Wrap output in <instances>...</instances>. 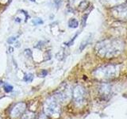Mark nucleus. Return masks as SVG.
Listing matches in <instances>:
<instances>
[{
    "label": "nucleus",
    "mask_w": 127,
    "mask_h": 119,
    "mask_svg": "<svg viewBox=\"0 0 127 119\" xmlns=\"http://www.w3.org/2000/svg\"><path fill=\"white\" fill-rule=\"evenodd\" d=\"M23 79L27 83H30L33 81V75L31 73H28L25 75V77H24Z\"/></svg>",
    "instance_id": "10"
},
{
    "label": "nucleus",
    "mask_w": 127,
    "mask_h": 119,
    "mask_svg": "<svg viewBox=\"0 0 127 119\" xmlns=\"http://www.w3.org/2000/svg\"><path fill=\"white\" fill-rule=\"evenodd\" d=\"M78 34H79V33H76V34H75V35L74 36V37H72V39H71V41H70L69 42H67V45H72L73 41H75V39L77 37Z\"/></svg>",
    "instance_id": "15"
},
{
    "label": "nucleus",
    "mask_w": 127,
    "mask_h": 119,
    "mask_svg": "<svg viewBox=\"0 0 127 119\" xmlns=\"http://www.w3.org/2000/svg\"><path fill=\"white\" fill-rule=\"evenodd\" d=\"M73 100L75 106H82L86 102V90L80 85L76 86L73 90L72 92Z\"/></svg>",
    "instance_id": "5"
},
{
    "label": "nucleus",
    "mask_w": 127,
    "mask_h": 119,
    "mask_svg": "<svg viewBox=\"0 0 127 119\" xmlns=\"http://www.w3.org/2000/svg\"><path fill=\"white\" fill-rule=\"evenodd\" d=\"M47 74H48V71H45V70L42 71H41V75H42L41 77H45Z\"/></svg>",
    "instance_id": "18"
},
{
    "label": "nucleus",
    "mask_w": 127,
    "mask_h": 119,
    "mask_svg": "<svg viewBox=\"0 0 127 119\" xmlns=\"http://www.w3.org/2000/svg\"><path fill=\"white\" fill-rule=\"evenodd\" d=\"M68 26L71 29H75L79 26V22L75 18H71L68 21Z\"/></svg>",
    "instance_id": "9"
},
{
    "label": "nucleus",
    "mask_w": 127,
    "mask_h": 119,
    "mask_svg": "<svg viewBox=\"0 0 127 119\" xmlns=\"http://www.w3.org/2000/svg\"><path fill=\"white\" fill-rule=\"evenodd\" d=\"M22 119H34V114L32 112H28L24 115Z\"/></svg>",
    "instance_id": "11"
},
{
    "label": "nucleus",
    "mask_w": 127,
    "mask_h": 119,
    "mask_svg": "<svg viewBox=\"0 0 127 119\" xmlns=\"http://www.w3.org/2000/svg\"><path fill=\"white\" fill-rule=\"evenodd\" d=\"M4 90L6 92H10L13 90V87H12L9 83H4Z\"/></svg>",
    "instance_id": "12"
},
{
    "label": "nucleus",
    "mask_w": 127,
    "mask_h": 119,
    "mask_svg": "<svg viewBox=\"0 0 127 119\" xmlns=\"http://www.w3.org/2000/svg\"><path fill=\"white\" fill-rule=\"evenodd\" d=\"M71 95L70 86L67 83H64L56 91L53 96L57 99L59 102H66Z\"/></svg>",
    "instance_id": "4"
},
{
    "label": "nucleus",
    "mask_w": 127,
    "mask_h": 119,
    "mask_svg": "<svg viewBox=\"0 0 127 119\" xmlns=\"http://www.w3.org/2000/svg\"><path fill=\"white\" fill-rule=\"evenodd\" d=\"M38 119H48V118H47V116H46L45 114H41L39 116V118Z\"/></svg>",
    "instance_id": "16"
},
{
    "label": "nucleus",
    "mask_w": 127,
    "mask_h": 119,
    "mask_svg": "<svg viewBox=\"0 0 127 119\" xmlns=\"http://www.w3.org/2000/svg\"><path fill=\"white\" fill-rule=\"evenodd\" d=\"M110 87L109 85L107 84H102V87L99 88V92L101 94H102V96H106L110 94Z\"/></svg>",
    "instance_id": "8"
},
{
    "label": "nucleus",
    "mask_w": 127,
    "mask_h": 119,
    "mask_svg": "<svg viewBox=\"0 0 127 119\" xmlns=\"http://www.w3.org/2000/svg\"><path fill=\"white\" fill-rule=\"evenodd\" d=\"M30 1H31V2H35L36 0H30Z\"/></svg>",
    "instance_id": "20"
},
{
    "label": "nucleus",
    "mask_w": 127,
    "mask_h": 119,
    "mask_svg": "<svg viewBox=\"0 0 127 119\" xmlns=\"http://www.w3.org/2000/svg\"><path fill=\"white\" fill-rule=\"evenodd\" d=\"M15 40H16L15 37H10L9 39H8V41H8V43H10V44H11V43H13V42L15 41Z\"/></svg>",
    "instance_id": "17"
},
{
    "label": "nucleus",
    "mask_w": 127,
    "mask_h": 119,
    "mask_svg": "<svg viewBox=\"0 0 127 119\" xmlns=\"http://www.w3.org/2000/svg\"><path fill=\"white\" fill-rule=\"evenodd\" d=\"M0 119H1V118H0Z\"/></svg>",
    "instance_id": "21"
},
{
    "label": "nucleus",
    "mask_w": 127,
    "mask_h": 119,
    "mask_svg": "<svg viewBox=\"0 0 127 119\" xmlns=\"http://www.w3.org/2000/svg\"><path fill=\"white\" fill-rule=\"evenodd\" d=\"M87 43H88V40H87V41H86L82 42L80 47H79V49H80V50H83V49H84V48L86 47V45H87Z\"/></svg>",
    "instance_id": "14"
},
{
    "label": "nucleus",
    "mask_w": 127,
    "mask_h": 119,
    "mask_svg": "<svg viewBox=\"0 0 127 119\" xmlns=\"http://www.w3.org/2000/svg\"><path fill=\"white\" fill-rule=\"evenodd\" d=\"M33 23L34 24L35 26H37V25H40V24H42L43 21L40 19V18H35V19L33 20Z\"/></svg>",
    "instance_id": "13"
},
{
    "label": "nucleus",
    "mask_w": 127,
    "mask_h": 119,
    "mask_svg": "<svg viewBox=\"0 0 127 119\" xmlns=\"http://www.w3.org/2000/svg\"><path fill=\"white\" fill-rule=\"evenodd\" d=\"M119 70L120 69L117 65H106L96 69L93 74L96 79L104 80L116 77V75H118Z\"/></svg>",
    "instance_id": "2"
},
{
    "label": "nucleus",
    "mask_w": 127,
    "mask_h": 119,
    "mask_svg": "<svg viewBox=\"0 0 127 119\" xmlns=\"http://www.w3.org/2000/svg\"><path fill=\"white\" fill-rule=\"evenodd\" d=\"M44 110L46 116L58 118L61 111L60 102L54 96H52L45 101L44 105Z\"/></svg>",
    "instance_id": "3"
},
{
    "label": "nucleus",
    "mask_w": 127,
    "mask_h": 119,
    "mask_svg": "<svg viewBox=\"0 0 127 119\" xmlns=\"http://www.w3.org/2000/svg\"><path fill=\"white\" fill-rule=\"evenodd\" d=\"M125 44L122 40L106 39L97 43L95 49L96 53L102 58H113L122 53Z\"/></svg>",
    "instance_id": "1"
},
{
    "label": "nucleus",
    "mask_w": 127,
    "mask_h": 119,
    "mask_svg": "<svg viewBox=\"0 0 127 119\" xmlns=\"http://www.w3.org/2000/svg\"><path fill=\"white\" fill-rule=\"evenodd\" d=\"M26 109V105L25 102H19L18 104H16L11 110L10 113L11 118H19L21 115H22V114H24Z\"/></svg>",
    "instance_id": "6"
},
{
    "label": "nucleus",
    "mask_w": 127,
    "mask_h": 119,
    "mask_svg": "<svg viewBox=\"0 0 127 119\" xmlns=\"http://www.w3.org/2000/svg\"><path fill=\"white\" fill-rule=\"evenodd\" d=\"M8 1H9V0H0V3L6 4V2H8Z\"/></svg>",
    "instance_id": "19"
},
{
    "label": "nucleus",
    "mask_w": 127,
    "mask_h": 119,
    "mask_svg": "<svg viewBox=\"0 0 127 119\" xmlns=\"http://www.w3.org/2000/svg\"><path fill=\"white\" fill-rule=\"evenodd\" d=\"M114 13L120 18H127V4L124 6H120L114 9Z\"/></svg>",
    "instance_id": "7"
}]
</instances>
